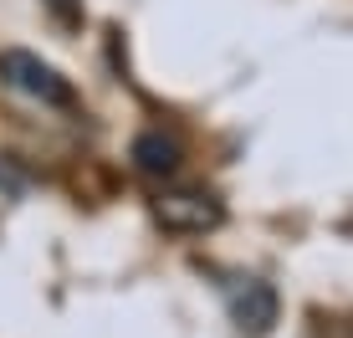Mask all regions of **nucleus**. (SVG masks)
Segmentation results:
<instances>
[{"instance_id":"nucleus-1","label":"nucleus","mask_w":353,"mask_h":338,"mask_svg":"<svg viewBox=\"0 0 353 338\" xmlns=\"http://www.w3.org/2000/svg\"><path fill=\"white\" fill-rule=\"evenodd\" d=\"M0 82L26 92V98L41 103V108H77L72 82L52 62H41L36 52H21V46H6V52H0Z\"/></svg>"},{"instance_id":"nucleus-2","label":"nucleus","mask_w":353,"mask_h":338,"mask_svg":"<svg viewBox=\"0 0 353 338\" xmlns=\"http://www.w3.org/2000/svg\"><path fill=\"white\" fill-rule=\"evenodd\" d=\"M154 210H159V221L169 231H179V236H200V231H210V226L221 221V200H215L210 190H194V185L164 190Z\"/></svg>"},{"instance_id":"nucleus-3","label":"nucleus","mask_w":353,"mask_h":338,"mask_svg":"<svg viewBox=\"0 0 353 338\" xmlns=\"http://www.w3.org/2000/svg\"><path fill=\"white\" fill-rule=\"evenodd\" d=\"M133 159H139L143 175L174 179L179 175V143L169 139V134H139V139H133Z\"/></svg>"},{"instance_id":"nucleus-4","label":"nucleus","mask_w":353,"mask_h":338,"mask_svg":"<svg viewBox=\"0 0 353 338\" xmlns=\"http://www.w3.org/2000/svg\"><path fill=\"white\" fill-rule=\"evenodd\" d=\"M46 6L57 10V16H67V21H77V0H46Z\"/></svg>"}]
</instances>
